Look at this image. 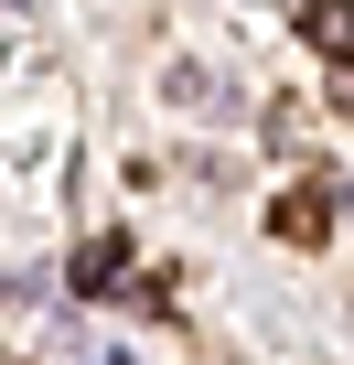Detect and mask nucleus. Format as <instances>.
Listing matches in <instances>:
<instances>
[{
    "label": "nucleus",
    "instance_id": "1",
    "mask_svg": "<svg viewBox=\"0 0 354 365\" xmlns=\"http://www.w3.org/2000/svg\"><path fill=\"white\" fill-rule=\"evenodd\" d=\"M301 33H311L322 54H354V0H311V11H301Z\"/></svg>",
    "mask_w": 354,
    "mask_h": 365
},
{
    "label": "nucleus",
    "instance_id": "2",
    "mask_svg": "<svg viewBox=\"0 0 354 365\" xmlns=\"http://www.w3.org/2000/svg\"><path fill=\"white\" fill-rule=\"evenodd\" d=\"M76 290H97V301L129 290V247H86V258H76Z\"/></svg>",
    "mask_w": 354,
    "mask_h": 365
},
{
    "label": "nucleus",
    "instance_id": "3",
    "mask_svg": "<svg viewBox=\"0 0 354 365\" xmlns=\"http://www.w3.org/2000/svg\"><path fill=\"white\" fill-rule=\"evenodd\" d=\"M333 108H354V54H343V76H333Z\"/></svg>",
    "mask_w": 354,
    "mask_h": 365
}]
</instances>
